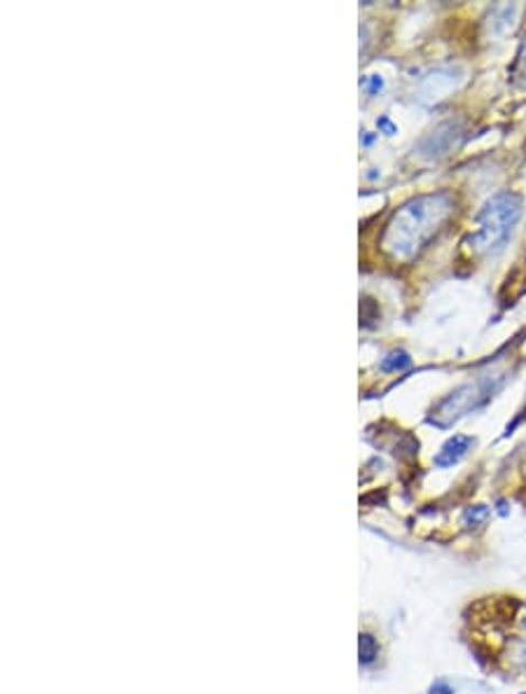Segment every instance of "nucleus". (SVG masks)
Segmentation results:
<instances>
[{"label":"nucleus","instance_id":"nucleus-9","mask_svg":"<svg viewBox=\"0 0 526 694\" xmlns=\"http://www.w3.org/2000/svg\"><path fill=\"white\" fill-rule=\"evenodd\" d=\"M490 508L486 506H471L463 512V527H482L490 519Z\"/></svg>","mask_w":526,"mask_h":694},{"label":"nucleus","instance_id":"nucleus-11","mask_svg":"<svg viewBox=\"0 0 526 694\" xmlns=\"http://www.w3.org/2000/svg\"><path fill=\"white\" fill-rule=\"evenodd\" d=\"M377 124H380V127H382V129H386V131H388V133H393V131H396V127H393V124H391V122H388V120H386V118H382V120H380V122H377Z\"/></svg>","mask_w":526,"mask_h":694},{"label":"nucleus","instance_id":"nucleus-7","mask_svg":"<svg viewBox=\"0 0 526 694\" xmlns=\"http://www.w3.org/2000/svg\"><path fill=\"white\" fill-rule=\"evenodd\" d=\"M407 368H412V358H409V354L403 351V349L388 351V354L382 358V362H380V370H382V372H403V370H407Z\"/></svg>","mask_w":526,"mask_h":694},{"label":"nucleus","instance_id":"nucleus-12","mask_svg":"<svg viewBox=\"0 0 526 694\" xmlns=\"http://www.w3.org/2000/svg\"><path fill=\"white\" fill-rule=\"evenodd\" d=\"M519 694H526V692H519Z\"/></svg>","mask_w":526,"mask_h":694},{"label":"nucleus","instance_id":"nucleus-4","mask_svg":"<svg viewBox=\"0 0 526 694\" xmlns=\"http://www.w3.org/2000/svg\"><path fill=\"white\" fill-rule=\"evenodd\" d=\"M461 137H463L461 122H454V120L442 122L421 141V152L426 154V158H445V154H449V150L459 145Z\"/></svg>","mask_w":526,"mask_h":694},{"label":"nucleus","instance_id":"nucleus-8","mask_svg":"<svg viewBox=\"0 0 526 694\" xmlns=\"http://www.w3.org/2000/svg\"><path fill=\"white\" fill-rule=\"evenodd\" d=\"M511 77L513 83L519 87V89H526V35L522 37L519 43V50L515 54V64L511 68Z\"/></svg>","mask_w":526,"mask_h":694},{"label":"nucleus","instance_id":"nucleus-5","mask_svg":"<svg viewBox=\"0 0 526 694\" xmlns=\"http://www.w3.org/2000/svg\"><path fill=\"white\" fill-rule=\"evenodd\" d=\"M475 445H478V440L473 435H452L436 454L434 458L436 468L445 470V468L459 466V463L475 449Z\"/></svg>","mask_w":526,"mask_h":694},{"label":"nucleus","instance_id":"nucleus-10","mask_svg":"<svg viewBox=\"0 0 526 694\" xmlns=\"http://www.w3.org/2000/svg\"><path fill=\"white\" fill-rule=\"evenodd\" d=\"M426 694H457V690H454L452 685H449L447 681H442V679H440V681H436L434 685L428 687V692H426Z\"/></svg>","mask_w":526,"mask_h":694},{"label":"nucleus","instance_id":"nucleus-1","mask_svg":"<svg viewBox=\"0 0 526 694\" xmlns=\"http://www.w3.org/2000/svg\"><path fill=\"white\" fill-rule=\"evenodd\" d=\"M457 214V197L449 189L407 199L391 214L382 231V250L396 262H412Z\"/></svg>","mask_w":526,"mask_h":694},{"label":"nucleus","instance_id":"nucleus-2","mask_svg":"<svg viewBox=\"0 0 526 694\" xmlns=\"http://www.w3.org/2000/svg\"><path fill=\"white\" fill-rule=\"evenodd\" d=\"M524 216V199L513 189H501L484 202L475 216V229L468 235L463 246L480 258L501 256L508 246L515 227Z\"/></svg>","mask_w":526,"mask_h":694},{"label":"nucleus","instance_id":"nucleus-13","mask_svg":"<svg viewBox=\"0 0 526 694\" xmlns=\"http://www.w3.org/2000/svg\"><path fill=\"white\" fill-rule=\"evenodd\" d=\"M524 416H526V412H524Z\"/></svg>","mask_w":526,"mask_h":694},{"label":"nucleus","instance_id":"nucleus-3","mask_svg":"<svg viewBox=\"0 0 526 694\" xmlns=\"http://www.w3.org/2000/svg\"><path fill=\"white\" fill-rule=\"evenodd\" d=\"M505 379L508 377L501 372H492L457 386L454 391H449L442 400L434 404V410L428 412V423L440 431L452 429L463 416L484 408V404L494 398V393L501 391Z\"/></svg>","mask_w":526,"mask_h":694},{"label":"nucleus","instance_id":"nucleus-14","mask_svg":"<svg viewBox=\"0 0 526 694\" xmlns=\"http://www.w3.org/2000/svg\"><path fill=\"white\" fill-rule=\"evenodd\" d=\"M524 625H526V622H524Z\"/></svg>","mask_w":526,"mask_h":694},{"label":"nucleus","instance_id":"nucleus-6","mask_svg":"<svg viewBox=\"0 0 526 694\" xmlns=\"http://www.w3.org/2000/svg\"><path fill=\"white\" fill-rule=\"evenodd\" d=\"M377 658H380L377 639H374L372 633L363 631L359 636V662H361V666H372L374 662H377Z\"/></svg>","mask_w":526,"mask_h":694}]
</instances>
